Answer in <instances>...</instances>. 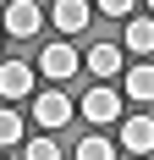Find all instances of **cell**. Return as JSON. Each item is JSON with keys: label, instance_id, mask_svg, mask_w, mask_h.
Instances as JSON below:
<instances>
[{"label": "cell", "instance_id": "1", "mask_svg": "<svg viewBox=\"0 0 154 160\" xmlns=\"http://www.w3.org/2000/svg\"><path fill=\"white\" fill-rule=\"evenodd\" d=\"M121 105H127V94H116L110 83H94L88 94H83V105H77V116H88L94 127H105V122L121 116Z\"/></svg>", "mask_w": 154, "mask_h": 160}, {"label": "cell", "instance_id": "2", "mask_svg": "<svg viewBox=\"0 0 154 160\" xmlns=\"http://www.w3.org/2000/svg\"><path fill=\"white\" fill-rule=\"evenodd\" d=\"M33 116H39V127H44V132H55V127H66V122L77 116V105L66 99V88H44V94L33 99Z\"/></svg>", "mask_w": 154, "mask_h": 160}, {"label": "cell", "instance_id": "3", "mask_svg": "<svg viewBox=\"0 0 154 160\" xmlns=\"http://www.w3.org/2000/svg\"><path fill=\"white\" fill-rule=\"evenodd\" d=\"M39 72H44L50 83H66L72 72H83V55H77L66 39H55V44H44V55H39Z\"/></svg>", "mask_w": 154, "mask_h": 160}, {"label": "cell", "instance_id": "4", "mask_svg": "<svg viewBox=\"0 0 154 160\" xmlns=\"http://www.w3.org/2000/svg\"><path fill=\"white\" fill-rule=\"evenodd\" d=\"M121 149L127 155H154V116H127L121 122Z\"/></svg>", "mask_w": 154, "mask_h": 160}, {"label": "cell", "instance_id": "5", "mask_svg": "<svg viewBox=\"0 0 154 160\" xmlns=\"http://www.w3.org/2000/svg\"><path fill=\"white\" fill-rule=\"evenodd\" d=\"M39 22H44V11H39L33 0H11V6H6V33H11V39L39 33Z\"/></svg>", "mask_w": 154, "mask_h": 160}, {"label": "cell", "instance_id": "6", "mask_svg": "<svg viewBox=\"0 0 154 160\" xmlns=\"http://www.w3.org/2000/svg\"><path fill=\"white\" fill-rule=\"evenodd\" d=\"M121 61H127V50H121V44H94L88 55H83V66H88L99 83H105V78H116V72H121Z\"/></svg>", "mask_w": 154, "mask_h": 160}, {"label": "cell", "instance_id": "7", "mask_svg": "<svg viewBox=\"0 0 154 160\" xmlns=\"http://www.w3.org/2000/svg\"><path fill=\"white\" fill-rule=\"evenodd\" d=\"M0 94L11 99V105H17V99H28V94H33V66L6 61V66H0Z\"/></svg>", "mask_w": 154, "mask_h": 160}, {"label": "cell", "instance_id": "8", "mask_svg": "<svg viewBox=\"0 0 154 160\" xmlns=\"http://www.w3.org/2000/svg\"><path fill=\"white\" fill-rule=\"evenodd\" d=\"M50 17H55V28H61V33H83V28H88V17H94V6H88V0H55V11H50Z\"/></svg>", "mask_w": 154, "mask_h": 160}, {"label": "cell", "instance_id": "9", "mask_svg": "<svg viewBox=\"0 0 154 160\" xmlns=\"http://www.w3.org/2000/svg\"><path fill=\"white\" fill-rule=\"evenodd\" d=\"M121 50H132V55H143V61L154 55V22H149V17H132V22H127Z\"/></svg>", "mask_w": 154, "mask_h": 160}, {"label": "cell", "instance_id": "10", "mask_svg": "<svg viewBox=\"0 0 154 160\" xmlns=\"http://www.w3.org/2000/svg\"><path fill=\"white\" fill-rule=\"evenodd\" d=\"M127 99H138V105H149L154 99V66H127Z\"/></svg>", "mask_w": 154, "mask_h": 160}, {"label": "cell", "instance_id": "11", "mask_svg": "<svg viewBox=\"0 0 154 160\" xmlns=\"http://www.w3.org/2000/svg\"><path fill=\"white\" fill-rule=\"evenodd\" d=\"M72 155H77V160H116V144H110L105 132H88V138H83Z\"/></svg>", "mask_w": 154, "mask_h": 160}, {"label": "cell", "instance_id": "12", "mask_svg": "<svg viewBox=\"0 0 154 160\" xmlns=\"http://www.w3.org/2000/svg\"><path fill=\"white\" fill-rule=\"evenodd\" d=\"M22 132H28L22 111H6V116H0V144H6V149H17V144H22Z\"/></svg>", "mask_w": 154, "mask_h": 160}, {"label": "cell", "instance_id": "13", "mask_svg": "<svg viewBox=\"0 0 154 160\" xmlns=\"http://www.w3.org/2000/svg\"><path fill=\"white\" fill-rule=\"evenodd\" d=\"M22 160H61V149H55V138L44 132V138H33V144H28V155H22Z\"/></svg>", "mask_w": 154, "mask_h": 160}, {"label": "cell", "instance_id": "14", "mask_svg": "<svg viewBox=\"0 0 154 160\" xmlns=\"http://www.w3.org/2000/svg\"><path fill=\"white\" fill-rule=\"evenodd\" d=\"M99 11H105V17H132V0H105Z\"/></svg>", "mask_w": 154, "mask_h": 160}]
</instances>
